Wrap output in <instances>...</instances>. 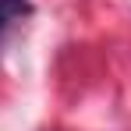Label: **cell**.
<instances>
[{
    "label": "cell",
    "instance_id": "obj_1",
    "mask_svg": "<svg viewBox=\"0 0 131 131\" xmlns=\"http://www.w3.org/2000/svg\"><path fill=\"white\" fill-rule=\"evenodd\" d=\"M32 14V0H0V43L14 25Z\"/></svg>",
    "mask_w": 131,
    "mask_h": 131
}]
</instances>
